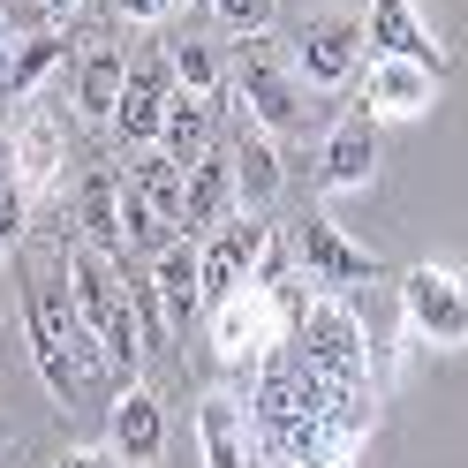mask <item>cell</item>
Returning <instances> with one entry per match:
<instances>
[{
	"label": "cell",
	"mask_w": 468,
	"mask_h": 468,
	"mask_svg": "<svg viewBox=\"0 0 468 468\" xmlns=\"http://www.w3.org/2000/svg\"><path fill=\"white\" fill-rule=\"evenodd\" d=\"M0 438H8V423H0Z\"/></svg>",
	"instance_id": "30"
},
{
	"label": "cell",
	"mask_w": 468,
	"mask_h": 468,
	"mask_svg": "<svg viewBox=\"0 0 468 468\" xmlns=\"http://www.w3.org/2000/svg\"><path fill=\"white\" fill-rule=\"evenodd\" d=\"M166 99H174V76H166V46H136L129 53V83H122V99H113V144H122V159L129 152H159V122H166Z\"/></svg>",
	"instance_id": "8"
},
{
	"label": "cell",
	"mask_w": 468,
	"mask_h": 468,
	"mask_svg": "<svg viewBox=\"0 0 468 468\" xmlns=\"http://www.w3.org/2000/svg\"><path fill=\"white\" fill-rule=\"evenodd\" d=\"M197 8L212 16L227 38H265V31H272V8H280V0H197Z\"/></svg>",
	"instance_id": "25"
},
{
	"label": "cell",
	"mask_w": 468,
	"mask_h": 468,
	"mask_svg": "<svg viewBox=\"0 0 468 468\" xmlns=\"http://www.w3.org/2000/svg\"><path fill=\"white\" fill-rule=\"evenodd\" d=\"M61 250L69 234L61 227H38L31 257H23V340H31V363L46 378V393L61 408H83L91 393H113V370L99 356V340L83 333V317L69 303V280H61Z\"/></svg>",
	"instance_id": "1"
},
{
	"label": "cell",
	"mask_w": 468,
	"mask_h": 468,
	"mask_svg": "<svg viewBox=\"0 0 468 468\" xmlns=\"http://www.w3.org/2000/svg\"><path fill=\"white\" fill-rule=\"evenodd\" d=\"M227 99L242 106L272 144L295 136V129L310 122V91L295 83V69H287V53H280L272 38H242V53L227 61Z\"/></svg>",
	"instance_id": "4"
},
{
	"label": "cell",
	"mask_w": 468,
	"mask_h": 468,
	"mask_svg": "<svg viewBox=\"0 0 468 468\" xmlns=\"http://www.w3.org/2000/svg\"><path fill=\"white\" fill-rule=\"evenodd\" d=\"M144 280H152V295H159L166 333H189V317H204V295H197V242H189V234H182V242H166L152 265H144Z\"/></svg>",
	"instance_id": "22"
},
{
	"label": "cell",
	"mask_w": 468,
	"mask_h": 468,
	"mask_svg": "<svg viewBox=\"0 0 468 468\" xmlns=\"http://www.w3.org/2000/svg\"><path fill=\"white\" fill-rule=\"evenodd\" d=\"M53 468H122V461H113L106 446H76L69 461H53Z\"/></svg>",
	"instance_id": "27"
},
{
	"label": "cell",
	"mask_w": 468,
	"mask_h": 468,
	"mask_svg": "<svg viewBox=\"0 0 468 468\" xmlns=\"http://www.w3.org/2000/svg\"><path fill=\"white\" fill-rule=\"evenodd\" d=\"M197 446H204V468H257L242 393H204L197 400Z\"/></svg>",
	"instance_id": "21"
},
{
	"label": "cell",
	"mask_w": 468,
	"mask_h": 468,
	"mask_svg": "<svg viewBox=\"0 0 468 468\" xmlns=\"http://www.w3.org/2000/svg\"><path fill=\"white\" fill-rule=\"evenodd\" d=\"M370 174H378V122L356 106L347 122L325 129V144H317V189L347 197V189H370Z\"/></svg>",
	"instance_id": "16"
},
{
	"label": "cell",
	"mask_w": 468,
	"mask_h": 468,
	"mask_svg": "<svg viewBox=\"0 0 468 468\" xmlns=\"http://www.w3.org/2000/svg\"><path fill=\"white\" fill-rule=\"evenodd\" d=\"M204 317H212V347H219V363H234V370H250L257 356H272V347L287 340V333H280L272 295H257V287L227 295L219 310H204Z\"/></svg>",
	"instance_id": "11"
},
{
	"label": "cell",
	"mask_w": 468,
	"mask_h": 468,
	"mask_svg": "<svg viewBox=\"0 0 468 468\" xmlns=\"http://www.w3.org/2000/svg\"><path fill=\"white\" fill-rule=\"evenodd\" d=\"M61 280H69V303L83 317V333L99 340V356L113 370V393L136 386V370H144V340H136V310H129V287H122V265H106L99 250H83L76 234H69V250H61Z\"/></svg>",
	"instance_id": "2"
},
{
	"label": "cell",
	"mask_w": 468,
	"mask_h": 468,
	"mask_svg": "<svg viewBox=\"0 0 468 468\" xmlns=\"http://www.w3.org/2000/svg\"><path fill=\"white\" fill-rule=\"evenodd\" d=\"M8 46H16V23H8V0H0V61H8Z\"/></svg>",
	"instance_id": "29"
},
{
	"label": "cell",
	"mask_w": 468,
	"mask_h": 468,
	"mask_svg": "<svg viewBox=\"0 0 468 468\" xmlns=\"http://www.w3.org/2000/svg\"><path fill=\"white\" fill-rule=\"evenodd\" d=\"M61 69H69V38L53 31V23H46V31H31V38H16L8 61H0V106H31Z\"/></svg>",
	"instance_id": "20"
},
{
	"label": "cell",
	"mask_w": 468,
	"mask_h": 468,
	"mask_svg": "<svg viewBox=\"0 0 468 468\" xmlns=\"http://www.w3.org/2000/svg\"><path fill=\"white\" fill-rule=\"evenodd\" d=\"M400 317H408L416 340L461 347L468 340V287L453 272H438V265H416V272H400Z\"/></svg>",
	"instance_id": "9"
},
{
	"label": "cell",
	"mask_w": 468,
	"mask_h": 468,
	"mask_svg": "<svg viewBox=\"0 0 468 468\" xmlns=\"http://www.w3.org/2000/svg\"><path fill=\"white\" fill-rule=\"evenodd\" d=\"M122 166V242L129 265H152L166 242H182V166L166 152H129Z\"/></svg>",
	"instance_id": "3"
},
{
	"label": "cell",
	"mask_w": 468,
	"mask_h": 468,
	"mask_svg": "<svg viewBox=\"0 0 468 468\" xmlns=\"http://www.w3.org/2000/svg\"><path fill=\"white\" fill-rule=\"evenodd\" d=\"M174 8H189V0H122V16H129V23H166Z\"/></svg>",
	"instance_id": "26"
},
{
	"label": "cell",
	"mask_w": 468,
	"mask_h": 468,
	"mask_svg": "<svg viewBox=\"0 0 468 468\" xmlns=\"http://www.w3.org/2000/svg\"><path fill=\"white\" fill-rule=\"evenodd\" d=\"M431 99H438V76L416 61H370V76H363L370 122H416V113H431Z\"/></svg>",
	"instance_id": "19"
},
{
	"label": "cell",
	"mask_w": 468,
	"mask_h": 468,
	"mask_svg": "<svg viewBox=\"0 0 468 468\" xmlns=\"http://www.w3.org/2000/svg\"><path fill=\"white\" fill-rule=\"evenodd\" d=\"M166 46V76H174V91H189V99H219L227 91V53L219 38H204V31H174L159 38Z\"/></svg>",
	"instance_id": "24"
},
{
	"label": "cell",
	"mask_w": 468,
	"mask_h": 468,
	"mask_svg": "<svg viewBox=\"0 0 468 468\" xmlns=\"http://www.w3.org/2000/svg\"><path fill=\"white\" fill-rule=\"evenodd\" d=\"M287 250H295V272H303V280L340 287V295L378 280V257H370L363 242H347L333 219H295V227H287Z\"/></svg>",
	"instance_id": "10"
},
{
	"label": "cell",
	"mask_w": 468,
	"mask_h": 468,
	"mask_svg": "<svg viewBox=\"0 0 468 468\" xmlns=\"http://www.w3.org/2000/svg\"><path fill=\"white\" fill-rule=\"evenodd\" d=\"M242 204H234V159H227V136L204 152L197 166H182V234L204 242L219 219H234Z\"/></svg>",
	"instance_id": "17"
},
{
	"label": "cell",
	"mask_w": 468,
	"mask_h": 468,
	"mask_svg": "<svg viewBox=\"0 0 468 468\" xmlns=\"http://www.w3.org/2000/svg\"><path fill=\"white\" fill-rule=\"evenodd\" d=\"M287 69H295L303 91H347L363 69V16L347 8H310L287 38Z\"/></svg>",
	"instance_id": "6"
},
{
	"label": "cell",
	"mask_w": 468,
	"mask_h": 468,
	"mask_svg": "<svg viewBox=\"0 0 468 468\" xmlns=\"http://www.w3.org/2000/svg\"><path fill=\"white\" fill-rule=\"evenodd\" d=\"M76 8H83V0H46V23H53V31H61V23H69Z\"/></svg>",
	"instance_id": "28"
},
{
	"label": "cell",
	"mask_w": 468,
	"mask_h": 468,
	"mask_svg": "<svg viewBox=\"0 0 468 468\" xmlns=\"http://www.w3.org/2000/svg\"><path fill=\"white\" fill-rule=\"evenodd\" d=\"M272 234L280 227L265 212H234V219H219L212 234H204V242H197V295H204V310H219L227 295H242Z\"/></svg>",
	"instance_id": "7"
},
{
	"label": "cell",
	"mask_w": 468,
	"mask_h": 468,
	"mask_svg": "<svg viewBox=\"0 0 468 468\" xmlns=\"http://www.w3.org/2000/svg\"><path fill=\"white\" fill-rule=\"evenodd\" d=\"M8 136H16V189L46 204L53 182H61V122L31 99V106H8Z\"/></svg>",
	"instance_id": "15"
},
{
	"label": "cell",
	"mask_w": 468,
	"mask_h": 468,
	"mask_svg": "<svg viewBox=\"0 0 468 468\" xmlns=\"http://www.w3.org/2000/svg\"><path fill=\"white\" fill-rule=\"evenodd\" d=\"M363 53H378V61H416V69H431V76H446V46L423 31L416 0H370V16H363Z\"/></svg>",
	"instance_id": "14"
},
{
	"label": "cell",
	"mask_w": 468,
	"mask_h": 468,
	"mask_svg": "<svg viewBox=\"0 0 468 468\" xmlns=\"http://www.w3.org/2000/svg\"><path fill=\"white\" fill-rule=\"evenodd\" d=\"M212 144H219V99L174 91V99H166V122H159V152H166L174 166H197Z\"/></svg>",
	"instance_id": "23"
},
{
	"label": "cell",
	"mask_w": 468,
	"mask_h": 468,
	"mask_svg": "<svg viewBox=\"0 0 468 468\" xmlns=\"http://www.w3.org/2000/svg\"><path fill=\"white\" fill-rule=\"evenodd\" d=\"M106 453L122 468H152L166 453V408L152 386H122L106 400Z\"/></svg>",
	"instance_id": "13"
},
{
	"label": "cell",
	"mask_w": 468,
	"mask_h": 468,
	"mask_svg": "<svg viewBox=\"0 0 468 468\" xmlns=\"http://www.w3.org/2000/svg\"><path fill=\"white\" fill-rule=\"evenodd\" d=\"M287 347L317 370V378H333V386L347 393H378V378H370V333H363V317L333 303V295H310L303 317H295V333H287Z\"/></svg>",
	"instance_id": "5"
},
{
	"label": "cell",
	"mask_w": 468,
	"mask_h": 468,
	"mask_svg": "<svg viewBox=\"0 0 468 468\" xmlns=\"http://www.w3.org/2000/svg\"><path fill=\"white\" fill-rule=\"evenodd\" d=\"M122 83H129V46L91 38V46L76 53V69H69V106L83 113V122H113V99H122Z\"/></svg>",
	"instance_id": "18"
},
{
	"label": "cell",
	"mask_w": 468,
	"mask_h": 468,
	"mask_svg": "<svg viewBox=\"0 0 468 468\" xmlns=\"http://www.w3.org/2000/svg\"><path fill=\"white\" fill-rule=\"evenodd\" d=\"M69 234H76V242L83 250H99L106 257V265H129V242H122V166H91V174H83V182H76V204H69Z\"/></svg>",
	"instance_id": "12"
}]
</instances>
